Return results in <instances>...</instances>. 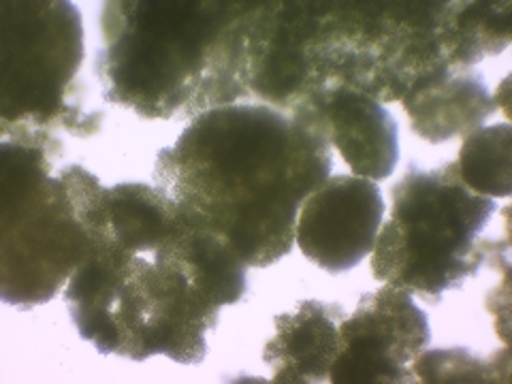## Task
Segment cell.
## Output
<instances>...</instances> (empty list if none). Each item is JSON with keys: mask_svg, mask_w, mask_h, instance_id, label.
Listing matches in <instances>:
<instances>
[{"mask_svg": "<svg viewBox=\"0 0 512 384\" xmlns=\"http://www.w3.org/2000/svg\"><path fill=\"white\" fill-rule=\"evenodd\" d=\"M259 3H146L101 9L96 75L105 101L148 120L199 116L248 90V37Z\"/></svg>", "mask_w": 512, "mask_h": 384, "instance_id": "7a4b0ae2", "label": "cell"}, {"mask_svg": "<svg viewBox=\"0 0 512 384\" xmlns=\"http://www.w3.org/2000/svg\"><path fill=\"white\" fill-rule=\"evenodd\" d=\"M0 152V295L30 310L71 280L94 244L67 175H52L56 135L13 131Z\"/></svg>", "mask_w": 512, "mask_h": 384, "instance_id": "3957f363", "label": "cell"}, {"mask_svg": "<svg viewBox=\"0 0 512 384\" xmlns=\"http://www.w3.org/2000/svg\"><path fill=\"white\" fill-rule=\"evenodd\" d=\"M0 122L13 131L62 128L90 137L101 114L79 105L77 73L84 62L82 15L73 3H3Z\"/></svg>", "mask_w": 512, "mask_h": 384, "instance_id": "5b68a950", "label": "cell"}, {"mask_svg": "<svg viewBox=\"0 0 512 384\" xmlns=\"http://www.w3.org/2000/svg\"><path fill=\"white\" fill-rule=\"evenodd\" d=\"M446 3H323L314 39L325 86L342 84L378 103L402 101L427 73L451 67L442 50Z\"/></svg>", "mask_w": 512, "mask_h": 384, "instance_id": "8992f818", "label": "cell"}, {"mask_svg": "<svg viewBox=\"0 0 512 384\" xmlns=\"http://www.w3.org/2000/svg\"><path fill=\"white\" fill-rule=\"evenodd\" d=\"M391 199V218L372 250L378 282L436 306L498 256L493 239H478L498 205L463 184L455 163L431 171L408 165Z\"/></svg>", "mask_w": 512, "mask_h": 384, "instance_id": "277c9868", "label": "cell"}, {"mask_svg": "<svg viewBox=\"0 0 512 384\" xmlns=\"http://www.w3.org/2000/svg\"><path fill=\"white\" fill-rule=\"evenodd\" d=\"M382 218L384 199L376 182L331 175L301 203L295 244L316 267L344 274L374 250Z\"/></svg>", "mask_w": 512, "mask_h": 384, "instance_id": "30bf717a", "label": "cell"}, {"mask_svg": "<svg viewBox=\"0 0 512 384\" xmlns=\"http://www.w3.org/2000/svg\"><path fill=\"white\" fill-rule=\"evenodd\" d=\"M331 143L314 109L233 103L192 120L156 156L154 182L188 222L227 237L248 267L293 250L301 203L331 178Z\"/></svg>", "mask_w": 512, "mask_h": 384, "instance_id": "6da1fadb", "label": "cell"}, {"mask_svg": "<svg viewBox=\"0 0 512 384\" xmlns=\"http://www.w3.org/2000/svg\"><path fill=\"white\" fill-rule=\"evenodd\" d=\"M344 318L346 310L340 303L318 299L299 301L293 312L278 314L274 338L263 350V361L271 367V382L312 384L329 380Z\"/></svg>", "mask_w": 512, "mask_h": 384, "instance_id": "4fadbf2b", "label": "cell"}, {"mask_svg": "<svg viewBox=\"0 0 512 384\" xmlns=\"http://www.w3.org/2000/svg\"><path fill=\"white\" fill-rule=\"evenodd\" d=\"M508 0L502 3H446L442 15V50L451 67L472 69L510 45Z\"/></svg>", "mask_w": 512, "mask_h": 384, "instance_id": "2e32d148", "label": "cell"}, {"mask_svg": "<svg viewBox=\"0 0 512 384\" xmlns=\"http://www.w3.org/2000/svg\"><path fill=\"white\" fill-rule=\"evenodd\" d=\"M412 376L421 382H495L498 370L476 359L466 348H440L421 352L412 361Z\"/></svg>", "mask_w": 512, "mask_h": 384, "instance_id": "ac0fdd59", "label": "cell"}, {"mask_svg": "<svg viewBox=\"0 0 512 384\" xmlns=\"http://www.w3.org/2000/svg\"><path fill=\"white\" fill-rule=\"evenodd\" d=\"M331 146L357 178L387 180L399 160V128L370 94L342 84H331L308 96Z\"/></svg>", "mask_w": 512, "mask_h": 384, "instance_id": "8fae6325", "label": "cell"}, {"mask_svg": "<svg viewBox=\"0 0 512 384\" xmlns=\"http://www.w3.org/2000/svg\"><path fill=\"white\" fill-rule=\"evenodd\" d=\"M455 165L470 190L508 199L512 195V126L502 122L478 128L463 141Z\"/></svg>", "mask_w": 512, "mask_h": 384, "instance_id": "e0dca14e", "label": "cell"}, {"mask_svg": "<svg viewBox=\"0 0 512 384\" xmlns=\"http://www.w3.org/2000/svg\"><path fill=\"white\" fill-rule=\"evenodd\" d=\"M220 308L205 301L186 278L165 263L133 256L118 286L111 323L116 355L135 363L165 355L173 363L205 361L207 333L218 327Z\"/></svg>", "mask_w": 512, "mask_h": 384, "instance_id": "52a82bcc", "label": "cell"}, {"mask_svg": "<svg viewBox=\"0 0 512 384\" xmlns=\"http://www.w3.org/2000/svg\"><path fill=\"white\" fill-rule=\"evenodd\" d=\"M431 329L425 312L404 288L384 284L365 293L340 325V348L329 382L399 384L410 382L412 361L427 350Z\"/></svg>", "mask_w": 512, "mask_h": 384, "instance_id": "ba28073f", "label": "cell"}, {"mask_svg": "<svg viewBox=\"0 0 512 384\" xmlns=\"http://www.w3.org/2000/svg\"><path fill=\"white\" fill-rule=\"evenodd\" d=\"M323 3H259L248 37V90L278 111L327 88L314 39Z\"/></svg>", "mask_w": 512, "mask_h": 384, "instance_id": "9c48e42d", "label": "cell"}, {"mask_svg": "<svg viewBox=\"0 0 512 384\" xmlns=\"http://www.w3.org/2000/svg\"><path fill=\"white\" fill-rule=\"evenodd\" d=\"M508 86H510V77H506V79H504L502 86H500V90H498V94H495V99H493L495 107L502 109L506 116H508V107H510V90H508Z\"/></svg>", "mask_w": 512, "mask_h": 384, "instance_id": "d6986e66", "label": "cell"}, {"mask_svg": "<svg viewBox=\"0 0 512 384\" xmlns=\"http://www.w3.org/2000/svg\"><path fill=\"white\" fill-rule=\"evenodd\" d=\"M402 105L412 131L434 146L472 135L498 111L483 75L457 67H440L416 79Z\"/></svg>", "mask_w": 512, "mask_h": 384, "instance_id": "7c38bea8", "label": "cell"}, {"mask_svg": "<svg viewBox=\"0 0 512 384\" xmlns=\"http://www.w3.org/2000/svg\"><path fill=\"white\" fill-rule=\"evenodd\" d=\"M131 259L133 254H126L111 244L92 246L64 288V303L79 338L90 342L101 355H116L111 314H114L124 267Z\"/></svg>", "mask_w": 512, "mask_h": 384, "instance_id": "9a60e30c", "label": "cell"}, {"mask_svg": "<svg viewBox=\"0 0 512 384\" xmlns=\"http://www.w3.org/2000/svg\"><path fill=\"white\" fill-rule=\"evenodd\" d=\"M178 227L154 252V261L165 263L186 278L195 291L216 308L233 306L246 295V269L242 256L227 237L197 227L178 212Z\"/></svg>", "mask_w": 512, "mask_h": 384, "instance_id": "5bb4252c", "label": "cell"}]
</instances>
